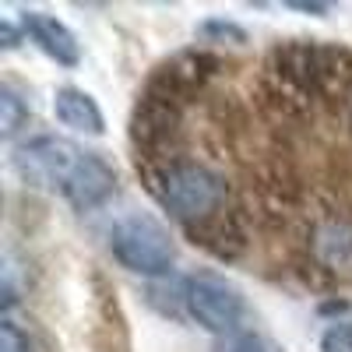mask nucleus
Wrapping results in <instances>:
<instances>
[{"mask_svg":"<svg viewBox=\"0 0 352 352\" xmlns=\"http://www.w3.org/2000/svg\"><path fill=\"white\" fill-rule=\"evenodd\" d=\"M14 169L25 184L60 194L78 212L96 208L116 190V169L99 152H88L56 134H43L21 144L14 155Z\"/></svg>","mask_w":352,"mask_h":352,"instance_id":"obj_1","label":"nucleus"},{"mask_svg":"<svg viewBox=\"0 0 352 352\" xmlns=\"http://www.w3.org/2000/svg\"><path fill=\"white\" fill-rule=\"evenodd\" d=\"M268 78L275 81L278 99H296L310 102L324 92H352V53L335 50V46H314V43H296L275 50Z\"/></svg>","mask_w":352,"mask_h":352,"instance_id":"obj_2","label":"nucleus"},{"mask_svg":"<svg viewBox=\"0 0 352 352\" xmlns=\"http://www.w3.org/2000/svg\"><path fill=\"white\" fill-rule=\"evenodd\" d=\"M152 190L162 208L187 226L215 222L226 212V197H229L226 176L215 173L212 166L190 162V159L162 162L152 176Z\"/></svg>","mask_w":352,"mask_h":352,"instance_id":"obj_3","label":"nucleus"},{"mask_svg":"<svg viewBox=\"0 0 352 352\" xmlns=\"http://www.w3.org/2000/svg\"><path fill=\"white\" fill-rule=\"evenodd\" d=\"M109 250L127 272L144 278H162L176 264V243L169 229L152 215H127L109 232Z\"/></svg>","mask_w":352,"mask_h":352,"instance_id":"obj_4","label":"nucleus"},{"mask_svg":"<svg viewBox=\"0 0 352 352\" xmlns=\"http://www.w3.org/2000/svg\"><path fill=\"white\" fill-rule=\"evenodd\" d=\"M184 303H187V314L197 320L204 331H212V335L229 338V335H236L243 328L247 300H243V292L232 285L226 275L201 272V275L187 278Z\"/></svg>","mask_w":352,"mask_h":352,"instance_id":"obj_5","label":"nucleus"},{"mask_svg":"<svg viewBox=\"0 0 352 352\" xmlns=\"http://www.w3.org/2000/svg\"><path fill=\"white\" fill-rule=\"evenodd\" d=\"M21 36L32 39L50 60L64 64V67H78L81 60V46H78V36L71 28L53 18V14H43V11H25L21 14Z\"/></svg>","mask_w":352,"mask_h":352,"instance_id":"obj_6","label":"nucleus"},{"mask_svg":"<svg viewBox=\"0 0 352 352\" xmlns=\"http://www.w3.org/2000/svg\"><path fill=\"white\" fill-rule=\"evenodd\" d=\"M53 116L64 127L78 131V134L99 138L106 131V116H102L99 102L88 96L85 88H74V85H64V88H56V92H53Z\"/></svg>","mask_w":352,"mask_h":352,"instance_id":"obj_7","label":"nucleus"},{"mask_svg":"<svg viewBox=\"0 0 352 352\" xmlns=\"http://www.w3.org/2000/svg\"><path fill=\"white\" fill-rule=\"evenodd\" d=\"M317 250H320V257H324L331 268H338V264H349V261H352V229H345L342 222L320 226V232H317Z\"/></svg>","mask_w":352,"mask_h":352,"instance_id":"obj_8","label":"nucleus"},{"mask_svg":"<svg viewBox=\"0 0 352 352\" xmlns=\"http://www.w3.org/2000/svg\"><path fill=\"white\" fill-rule=\"evenodd\" d=\"M25 120H28L25 99L14 92L11 85H4V88H0V134H4V138H14V134L21 131Z\"/></svg>","mask_w":352,"mask_h":352,"instance_id":"obj_9","label":"nucleus"},{"mask_svg":"<svg viewBox=\"0 0 352 352\" xmlns=\"http://www.w3.org/2000/svg\"><path fill=\"white\" fill-rule=\"evenodd\" d=\"M215 352H278L268 338H261L254 331H236V335H229L215 345Z\"/></svg>","mask_w":352,"mask_h":352,"instance_id":"obj_10","label":"nucleus"},{"mask_svg":"<svg viewBox=\"0 0 352 352\" xmlns=\"http://www.w3.org/2000/svg\"><path fill=\"white\" fill-rule=\"evenodd\" d=\"M320 352H352V320H335L320 335Z\"/></svg>","mask_w":352,"mask_h":352,"instance_id":"obj_11","label":"nucleus"},{"mask_svg":"<svg viewBox=\"0 0 352 352\" xmlns=\"http://www.w3.org/2000/svg\"><path fill=\"white\" fill-rule=\"evenodd\" d=\"M0 352H32L28 335L14 324V320H0Z\"/></svg>","mask_w":352,"mask_h":352,"instance_id":"obj_12","label":"nucleus"},{"mask_svg":"<svg viewBox=\"0 0 352 352\" xmlns=\"http://www.w3.org/2000/svg\"><path fill=\"white\" fill-rule=\"evenodd\" d=\"M0 32H4V46H8V50H14V46H18V39H21V36L14 32V25H11V21L0 25Z\"/></svg>","mask_w":352,"mask_h":352,"instance_id":"obj_13","label":"nucleus"},{"mask_svg":"<svg viewBox=\"0 0 352 352\" xmlns=\"http://www.w3.org/2000/svg\"><path fill=\"white\" fill-rule=\"evenodd\" d=\"M345 99H349V120H352V92H349V96H345Z\"/></svg>","mask_w":352,"mask_h":352,"instance_id":"obj_14","label":"nucleus"}]
</instances>
